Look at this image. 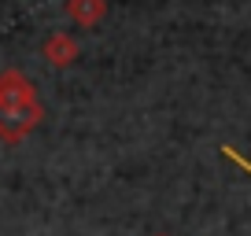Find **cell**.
Wrapping results in <instances>:
<instances>
[{
    "mask_svg": "<svg viewBox=\"0 0 251 236\" xmlns=\"http://www.w3.org/2000/svg\"><path fill=\"white\" fill-rule=\"evenodd\" d=\"M155 236H166V233H155Z\"/></svg>",
    "mask_w": 251,
    "mask_h": 236,
    "instance_id": "8992f818",
    "label": "cell"
},
{
    "mask_svg": "<svg viewBox=\"0 0 251 236\" xmlns=\"http://www.w3.org/2000/svg\"><path fill=\"white\" fill-rule=\"evenodd\" d=\"M41 52H45V59L52 67H71L74 59H78V41H74L71 33H52Z\"/></svg>",
    "mask_w": 251,
    "mask_h": 236,
    "instance_id": "277c9868",
    "label": "cell"
},
{
    "mask_svg": "<svg viewBox=\"0 0 251 236\" xmlns=\"http://www.w3.org/2000/svg\"><path fill=\"white\" fill-rule=\"evenodd\" d=\"M222 155H226V159H229V163H236V166H240V170H244V173H251V159H244V155H240V151H236V148H233V144H222Z\"/></svg>",
    "mask_w": 251,
    "mask_h": 236,
    "instance_id": "5b68a950",
    "label": "cell"
},
{
    "mask_svg": "<svg viewBox=\"0 0 251 236\" xmlns=\"http://www.w3.org/2000/svg\"><path fill=\"white\" fill-rule=\"evenodd\" d=\"M37 100V89L30 78H23L19 71H4L0 74V103H26Z\"/></svg>",
    "mask_w": 251,
    "mask_h": 236,
    "instance_id": "3957f363",
    "label": "cell"
},
{
    "mask_svg": "<svg viewBox=\"0 0 251 236\" xmlns=\"http://www.w3.org/2000/svg\"><path fill=\"white\" fill-rule=\"evenodd\" d=\"M45 118V103L26 100V103H0V141L19 144L23 137H30Z\"/></svg>",
    "mask_w": 251,
    "mask_h": 236,
    "instance_id": "6da1fadb",
    "label": "cell"
},
{
    "mask_svg": "<svg viewBox=\"0 0 251 236\" xmlns=\"http://www.w3.org/2000/svg\"><path fill=\"white\" fill-rule=\"evenodd\" d=\"M67 15L81 30H96L107 15V0H67Z\"/></svg>",
    "mask_w": 251,
    "mask_h": 236,
    "instance_id": "7a4b0ae2",
    "label": "cell"
}]
</instances>
